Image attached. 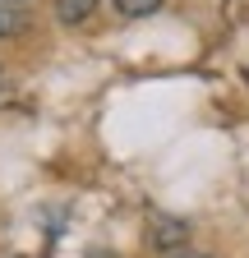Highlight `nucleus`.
Here are the masks:
<instances>
[{"instance_id": "obj_5", "label": "nucleus", "mask_w": 249, "mask_h": 258, "mask_svg": "<svg viewBox=\"0 0 249 258\" xmlns=\"http://www.w3.org/2000/svg\"><path fill=\"white\" fill-rule=\"evenodd\" d=\"M180 258H199V253H180Z\"/></svg>"}, {"instance_id": "obj_4", "label": "nucleus", "mask_w": 249, "mask_h": 258, "mask_svg": "<svg viewBox=\"0 0 249 258\" xmlns=\"http://www.w3.org/2000/svg\"><path fill=\"white\" fill-rule=\"evenodd\" d=\"M0 5H19V0H0Z\"/></svg>"}, {"instance_id": "obj_2", "label": "nucleus", "mask_w": 249, "mask_h": 258, "mask_svg": "<svg viewBox=\"0 0 249 258\" xmlns=\"http://www.w3.org/2000/svg\"><path fill=\"white\" fill-rule=\"evenodd\" d=\"M111 5H115L125 19H143V14H152V10H157L162 0H111Z\"/></svg>"}, {"instance_id": "obj_1", "label": "nucleus", "mask_w": 249, "mask_h": 258, "mask_svg": "<svg viewBox=\"0 0 249 258\" xmlns=\"http://www.w3.org/2000/svg\"><path fill=\"white\" fill-rule=\"evenodd\" d=\"M92 5H97V0H55V10H60L65 23H83L92 14Z\"/></svg>"}, {"instance_id": "obj_3", "label": "nucleus", "mask_w": 249, "mask_h": 258, "mask_svg": "<svg viewBox=\"0 0 249 258\" xmlns=\"http://www.w3.org/2000/svg\"><path fill=\"white\" fill-rule=\"evenodd\" d=\"M14 28H19V10H14V5H0V37L14 32Z\"/></svg>"}]
</instances>
